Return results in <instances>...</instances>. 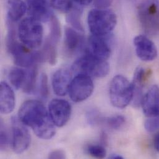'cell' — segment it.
Instances as JSON below:
<instances>
[{
  "label": "cell",
  "mask_w": 159,
  "mask_h": 159,
  "mask_svg": "<svg viewBox=\"0 0 159 159\" xmlns=\"http://www.w3.org/2000/svg\"><path fill=\"white\" fill-rule=\"evenodd\" d=\"M18 118L40 139H50L55 134V125L49 112L38 100H30L23 103L19 110Z\"/></svg>",
  "instance_id": "obj_1"
},
{
  "label": "cell",
  "mask_w": 159,
  "mask_h": 159,
  "mask_svg": "<svg viewBox=\"0 0 159 159\" xmlns=\"http://www.w3.org/2000/svg\"><path fill=\"white\" fill-rule=\"evenodd\" d=\"M87 23L92 35L107 36L115 28L117 17L115 13L111 10L95 8L89 11Z\"/></svg>",
  "instance_id": "obj_2"
},
{
  "label": "cell",
  "mask_w": 159,
  "mask_h": 159,
  "mask_svg": "<svg viewBox=\"0 0 159 159\" xmlns=\"http://www.w3.org/2000/svg\"><path fill=\"white\" fill-rule=\"evenodd\" d=\"M17 35L20 42L29 48L33 50L39 48L43 37L41 22L30 17L24 19L18 25Z\"/></svg>",
  "instance_id": "obj_3"
},
{
  "label": "cell",
  "mask_w": 159,
  "mask_h": 159,
  "mask_svg": "<svg viewBox=\"0 0 159 159\" xmlns=\"http://www.w3.org/2000/svg\"><path fill=\"white\" fill-rule=\"evenodd\" d=\"M110 99L116 108L123 109L132 102L134 90L132 83L122 75L115 76L110 82Z\"/></svg>",
  "instance_id": "obj_4"
},
{
  "label": "cell",
  "mask_w": 159,
  "mask_h": 159,
  "mask_svg": "<svg viewBox=\"0 0 159 159\" xmlns=\"http://www.w3.org/2000/svg\"><path fill=\"white\" fill-rule=\"evenodd\" d=\"M72 70L77 75H83L91 78H102L108 74L110 66L106 60L98 59L86 53L74 63Z\"/></svg>",
  "instance_id": "obj_5"
},
{
  "label": "cell",
  "mask_w": 159,
  "mask_h": 159,
  "mask_svg": "<svg viewBox=\"0 0 159 159\" xmlns=\"http://www.w3.org/2000/svg\"><path fill=\"white\" fill-rule=\"evenodd\" d=\"M138 11L144 31L151 35L157 34L159 32V0H142Z\"/></svg>",
  "instance_id": "obj_6"
},
{
  "label": "cell",
  "mask_w": 159,
  "mask_h": 159,
  "mask_svg": "<svg viewBox=\"0 0 159 159\" xmlns=\"http://www.w3.org/2000/svg\"><path fill=\"white\" fill-rule=\"evenodd\" d=\"M7 51L12 55L14 63L22 68H30L35 66L36 63L40 62L39 52H32L17 40L6 45Z\"/></svg>",
  "instance_id": "obj_7"
},
{
  "label": "cell",
  "mask_w": 159,
  "mask_h": 159,
  "mask_svg": "<svg viewBox=\"0 0 159 159\" xmlns=\"http://www.w3.org/2000/svg\"><path fill=\"white\" fill-rule=\"evenodd\" d=\"M93 89L94 85L91 77L78 75L71 80L68 93L73 102H81L92 95Z\"/></svg>",
  "instance_id": "obj_8"
},
{
  "label": "cell",
  "mask_w": 159,
  "mask_h": 159,
  "mask_svg": "<svg viewBox=\"0 0 159 159\" xmlns=\"http://www.w3.org/2000/svg\"><path fill=\"white\" fill-rule=\"evenodd\" d=\"M12 148L16 154H22L29 147L30 136L27 128L19 118L12 117Z\"/></svg>",
  "instance_id": "obj_9"
},
{
  "label": "cell",
  "mask_w": 159,
  "mask_h": 159,
  "mask_svg": "<svg viewBox=\"0 0 159 159\" xmlns=\"http://www.w3.org/2000/svg\"><path fill=\"white\" fill-rule=\"evenodd\" d=\"M71 110L70 103L63 99H53L48 106L50 116L55 126L58 127H63L68 122Z\"/></svg>",
  "instance_id": "obj_10"
},
{
  "label": "cell",
  "mask_w": 159,
  "mask_h": 159,
  "mask_svg": "<svg viewBox=\"0 0 159 159\" xmlns=\"http://www.w3.org/2000/svg\"><path fill=\"white\" fill-rule=\"evenodd\" d=\"M133 44L138 57L144 61H154L157 57L155 43L147 36L139 35L134 37Z\"/></svg>",
  "instance_id": "obj_11"
},
{
  "label": "cell",
  "mask_w": 159,
  "mask_h": 159,
  "mask_svg": "<svg viewBox=\"0 0 159 159\" xmlns=\"http://www.w3.org/2000/svg\"><path fill=\"white\" fill-rule=\"evenodd\" d=\"M87 53L103 60H106L111 55V47L107 36L92 35L88 41Z\"/></svg>",
  "instance_id": "obj_12"
},
{
  "label": "cell",
  "mask_w": 159,
  "mask_h": 159,
  "mask_svg": "<svg viewBox=\"0 0 159 159\" xmlns=\"http://www.w3.org/2000/svg\"><path fill=\"white\" fill-rule=\"evenodd\" d=\"M141 107L148 118H159V86L152 85L143 95Z\"/></svg>",
  "instance_id": "obj_13"
},
{
  "label": "cell",
  "mask_w": 159,
  "mask_h": 159,
  "mask_svg": "<svg viewBox=\"0 0 159 159\" xmlns=\"http://www.w3.org/2000/svg\"><path fill=\"white\" fill-rule=\"evenodd\" d=\"M151 75L150 70H146L143 67H138L134 74L132 84L134 95L132 103L133 106L138 107L141 105L143 97V88Z\"/></svg>",
  "instance_id": "obj_14"
},
{
  "label": "cell",
  "mask_w": 159,
  "mask_h": 159,
  "mask_svg": "<svg viewBox=\"0 0 159 159\" xmlns=\"http://www.w3.org/2000/svg\"><path fill=\"white\" fill-rule=\"evenodd\" d=\"M27 12L29 17L43 22L50 20L53 15L47 0H29Z\"/></svg>",
  "instance_id": "obj_15"
},
{
  "label": "cell",
  "mask_w": 159,
  "mask_h": 159,
  "mask_svg": "<svg viewBox=\"0 0 159 159\" xmlns=\"http://www.w3.org/2000/svg\"><path fill=\"white\" fill-rule=\"evenodd\" d=\"M71 80V74L68 70L57 71L52 78V86L55 94L58 96L65 95L68 92Z\"/></svg>",
  "instance_id": "obj_16"
},
{
  "label": "cell",
  "mask_w": 159,
  "mask_h": 159,
  "mask_svg": "<svg viewBox=\"0 0 159 159\" xmlns=\"http://www.w3.org/2000/svg\"><path fill=\"white\" fill-rule=\"evenodd\" d=\"M15 95L12 88L5 82L0 85V111L2 114L11 113L15 107Z\"/></svg>",
  "instance_id": "obj_17"
},
{
  "label": "cell",
  "mask_w": 159,
  "mask_h": 159,
  "mask_svg": "<svg viewBox=\"0 0 159 159\" xmlns=\"http://www.w3.org/2000/svg\"><path fill=\"white\" fill-rule=\"evenodd\" d=\"M84 43V36L75 29L67 27L65 30V45L66 50L71 54L80 50Z\"/></svg>",
  "instance_id": "obj_18"
},
{
  "label": "cell",
  "mask_w": 159,
  "mask_h": 159,
  "mask_svg": "<svg viewBox=\"0 0 159 159\" xmlns=\"http://www.w3.org/2000/svg\"><path fill=\"white\" fill-rule=\"evenodd\" d=\"M7 19L15 22L22 18L27 11V6L23 0H6Z\"/></svg>",
  "instance_id": "obj_19"
},
{
  "label": "cell",
  "mask_w": 159,
  "mask_h": 159,
  "mask_svg": "<svg viewBox=\"0 0 159 159\" xmlns=\"http://www.w3.org/2000/svg\"><path fill=\"white\" fill-rule=\"evenodd\" d=\"M40 62L47 61L51 65H54L57 63V51L56 45L47 40L42 51L39 52Z\"/></svg>",
  "instance_id": "obj_20"
},
{
  "label": "cell",
  "mask_w": 159,
  "mask_h": 159,
  "mask_svg": "<svg viewBox=\"0 0 159 159\" xmlns=\"http://www.w3.org/2000/svg\"><path fill=\"white\" fill-rule=\"evenodd\" d=\"M27 71H25L20 68H12L9 73V80L12 86L19 89L22 88L26 80Z\"/></svg>",
  "instance_id": "obj_21"
},
{
  "label": "cell",
  "mask_w": 159,
  "mask_h": 159,
  "mask_svg": "<svg viewBox=\"0 0 159 159\" xmlns=\"http://www.w3.org/2000/svg\"><path fill=\"white\" fill-rule=\"evenodd\" d=\"M37 68L36 65L30 68V70L27 71L26 80L22 87L23 90L25 93H31L35 90L37 77Z\"/></svg>",
  "instance_id": "obj_22"
},
{
  "label": "cell",
  "mask_w": 159,
  "mask_h": 159,
  "mask_svg": "<svg viewBox=\"0 0 159 159\" xmlns=\"http://www.w3.org/2000/svg\"><path fill=\"white\" fill-rule=\"evenodd\" d=\"M50 34L49 39H48L53 44H57L61 37V25L58 18L53 14L50 19Z\"/></svg>",
  "instance_id": "obj_23"
},
{
  "label": "cell",
  "mask_w": 159,
  "mask_h": 159,
  "mask_svg": "<svg viewBox=\"0 0 159 159\" xmlns=\"http://www.w3.org/2000/svg\"><path fill=\"white\" fill-rule=\"evenodd\" d=\"M80 11L78 9H74L68 12L67 17V21L70 24H71L75 29L79 30L80 32H83V27L80 21Z\"/></svg>",
  "instance_id": "obj_24"
},
{
  "label": "cell",
  "mask_w": 159,
  "mask_h": 159,
  "mask_svg": "<svg viewBox=\"0 0 159 159\" xmlns=\"http://www.w3.org/2000/svg\"><path fill=\"white\" fill-rule=\"evenodd\" d=\"M51 6L61 12L68 13L73 8L71 0H50Z\"/></svg>",
  "instance_id": "obj_25"
},
{
  "label": "cell",
  "mask_w": 159,
  "mask_h": 159,
  "mask_svg": "<svg viewBox=\"0 0 159 159\" xmlns=\"http://www.w3.org/2000/svg\"><path fill=\"white\" fill-rule=\"evenodd\" d=\"M103 121L108 128L113 129H118L125 123V118L123 116L116 115L103 120Z\"/></svg>",
  "instance_id": "obj_26"
},
{
  "label": "cell",
  "mask_w": 159,
  "mask_h": 159,
  "mask_svg": "<svg viewBox=\"0 0 159 159\" xmlns=\"http://www.w3.org/2000/svg\"><path fill=\"white\" fill-rule=\"evenodd\" d=\"M87 152L92 157L97 159H103L107 155V151L104 146L98 144H91L88 146Z\"/></svg>",
  "instance_id": "obj_27"
},
{
  "label": "cell",
  "mask_w": 159,
  "mask_h": 159,
  "mask_svg": "<svg viewBox=\"0 0 159 159\" xmlns=\"http://www.w3.org/2000/svg\"><path fill=\"white\" fill-rule=\"evenodd\" d=\"M39 91L41 97L43 98H47L49 95V88L48 81L47 75L45 73H42L40 76Z\"/></svg>",
  "instance_id": "obj_28"
},
{
  "label": "cell",
  "mask_w": 159,
  "mask_h": 159,
  "mask_svg": "<svg viewBox=\"0 0 159 159\" xmlns=\"http://www.w3.org/2000/svg\"><path fill=\"white\" fill-rule=\"evenodd\" d=\"M147 131L152 133L159 129V118H148L144 123Z\"/></svg>",
  "instance_id": "obj_29"
},
{
  "label": "cell",
  "mask_w": 159,
  "mask_h": 159,
  "mask_svg": "<svg viewBox=\"0 0 159 159\" xmlns=\"http://www.w3.org/2000/svg\"><path fill=\"white\" fill-rule=\"evenodd\" d=\"M1 150L5 151L9 145V136L7 133L5 129V127L3 125L2 121L1 122Z\"/></svg>",
  "instance_id": "obj_30"
},
{
  "label": "cell",
  "mask_w": 159,
  "mask_h": 159,
  "mask_svg": "<svg viewBox=\"0 0 159 159\" xmlns=\"http://www.w3.org/2000/svg\"><path fill=\"white\" fill-rule=\"evenodd\" d=\"M95 8L107 9L111 6L113 0H93Z\"/></svg>",
  "instance_id": "obj_31"
},
{
  "label": "cell",
  "mask_w": 159,
  "mask_h": 159,
  "mask_svg": "<svg viewBox=\"0 0 159 159\" xmlns=\"http://www.w3.org/2000/svg\"><path fill=\"white\" fill-rule=\"evenodd\" d=\"M49 159H65L66 154L65 152L62 150H55L50 153L48 156Z\"/></svg>",
  "instance_id": "obj_32"
},
{
  "label": "cell",
  "mask_w": 159,
  "mask_h": 159,
  "mask_svg": "<svg viewBox=\"0 0 159 159\" xmlns=\"http://www.w3.org/2000/svg\"><path fill=\"white\" fill-rule=\"evenodd\" d=\"M154 146L155 149L159 153V132L157 133L154 138Z\"/></svg>",
  "instance_id": "obj_33"
},
{
  "label": "cell",
  "mask_w": 159,
  "mask_h": 159,
  "mask_svg": "<svg viewBox=\"0 0 159 159\" xmlns=\"http://www.w3.org/2000/svg\"><path fill=\"white\" fill-rule=\"evenodd\" d=\"M77 4L80 6H87L90 4L93 0H74Z\"/></svg>",
  "instance_id": "obj_34"
},
{
  "label": "cell",
  "mask_w": 159,
  "mask_h": 159,
  "mask_svg": "<svg viewBox=\"0 0 159 159\" xmlns=\"http://www.w3.org/2000/svg\"><path fill=\"white\" fill-rule=\"evenodd\" d=\"M101 141L103 143V144H107V135L105 134V133H102V136H101Z\"/></svg>",
  "instance_id": "obj_35"
},
{
  "label": "cell",
  "mask_w": 159,
  "mask_h": 159,
  "mask_svg": "<svg viewBox=\"0 0 159 159\" xmlns=\"http://www.w3.org/2000/svg\"><path fill=\"white\" fill-rule=\"evenodd\" d=\"M111 159H123V157L120 155H113L111 157Z\"/></svg>",
  "instance_id": "obj_36"
}]
</instances>
